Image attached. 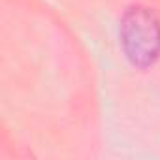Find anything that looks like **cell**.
Returning <instances> with one entry per match:
<instances>
[{"label": "cell", "mask_w": 160, "mask_h": 160, "mask_svg": "<svg viewBox=\"0 0 160 160\" xmlns=\"http://www.w3.org/2000/svg\"><path fill=\"white\" fill-rule=\"evenodd\" d=\"M121 47L126 60L139 70L160 58V21L151 8L132 6L121 19Z\"/></svg>", "instance_id": "obj_1"}]
</instances>
